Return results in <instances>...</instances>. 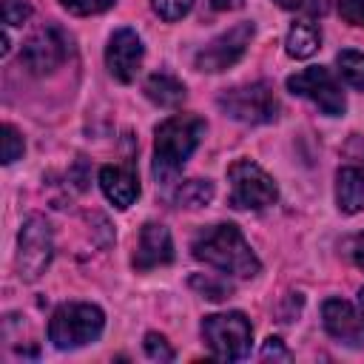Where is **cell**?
Here are the masks:
<instances>
[{"label": "cell", "instance_id": "cell-5", "mask_svg": "<svg viewBox=\"0 0 364 364\" xmlns=\"http://www.w3.org/2000/svg\"><path fill=\"white\" fill-rule=\"evenodd\" d=\"M216 105L222 108V114L245 125H262L279 117V100L267 82H247V85L225 88Z\"/></svg>", "mask_w": 364, "mask_h": 364}, {"label": "cell", "instance_id": "cell-21", "mask_svg": "<svg viewBox=\"0 0 364 364\" xmlns=\"http://www.w3.org/2000/svg\"><path fill=\"white\" fill-rule=\"evenodd\" d=\"M191 6H193V0H151V9H154L162 20H168V23L182 20V17L191 11Z\"/></svg>", "mask_w": 364, "mask_h": 364}, {"label": "cell", "instance_id": "cell-25", "mask_svg": "<svg viewBox=\"0 0 364 364\" xmlns=\"http://www.w3.org/2000/svg\"><path fill=\"white\" fill-rule=\"evenodd\" d=\"M145 353H148V358H154V361H173V347L165 341V336H159V333H148L145 336Z\"/></svg>", "mask_w": 364, "mask_h": 364}, {"label": "cell", "instance_id": "cell-10", "mask_svg": "<svg viewBox=\"0 0 364 364\" xmlns=\"http://www.w3.org/2000/svg\"><path fill=\"white\" fill-rule=\"evenodd\" d=\"M250 40H253V23H250V20L230 26L228 31H222L219 37H213V40L196 54V68H199V71H210V74L230 68V65L247 51Z\"/></svg>", "mask_w": 364, "mask_h": 364}, {"label": "cell", "instance_id": "cell-17", "mask_svg": "<svg viewBox=\"0 0 364 364\" xmlns=\"http://www.w3.org/2000/svg\"><path fill=\"white\" fill-rule=\"evenodd\" d=\"M284 46H287V54H290V57L307 60V57H313V54L318 51V46H321V28H318L316 23H310V20L293 23V28L287 31Z\"/></svg>", "mask_w": 364, "mask_h": 364}, {"label": "cell", "instance_id": "cell-15", "mask_svg": "<svg viewBox=\"0 0 364 364\" xmlns=\"http://www.w3.org/2000/svg\"><path fill=\"white\" fill-rule=\"evenodd\" d=\"M336 202L341 213H358L364 208V171L347 165L336 173Z\"/></svg>", "mask_w": 364, "mask_h": 364}, {"label": "cell", "instance_id": "cell-31", "mask_svg": "<svg viewBox=\"0 0 364 364\" xmlns=\"http://www.w3.org/2000/svg\"><path fill=\"white\" fill-rule=\"evenodd\" d=\"M353 256H355V264L364 270V233L355 239V247H353Z\"/></svg>", "mask_w": 364, "mask_h": 364}, {"label": "cell", "instance_id": "cell-18", "mask_svg": "<svg viewBox=\"0 0 364 364\" xmlns=\"http://www.w3.org/2000/svg\"><path fill=\"white\" fill-rule=\"evenodd\" d=\"M213 199V182L210 179H188L173 191V202L179 208H205Z\"/></svg>", "mask_w": 364, "mask_h": 364}, {"label": "cell", "instance_id": "cell-26", "mask_svg": "<svg viewBox=\"0 0 364 364\" xmlns=\"http://www.w3.org/2000/svg\"><path fill=\"white\" fill-rule=\"evenodd\" d=\"M0 14L6 26H23V20H28L31 9L23 0H0Z\"/></svg>", "mask_w": 364, "mask_h": 364}, {"label": "cell", "instance_id": "cell-6", "mask_svg": "<svg viewBox=\"0 0 364 364\" xmlns=\"http://www.w3.org/2000/svg\"><path fill=\"white\" fill-rule=\"evenodd\" d=\"M230 179V208L236 210H262L279 199L276 182L250 159H236L228 168Z\"/></svg>", "mask_w": 364, "mask_h": 364}, {"label": "cell", "instance_id": "cell-19", "mask_svg": "<svg viewBox=\"0 0 364 364\" xmlns=\"http://www.w3.org/2000/svg\"><path fill=\"white\" fill-rule=\"evenodd\" d=\"M336 65H338V74L344 77V82H350L353 88L364 91V54L361 51H338L336 57Z\"/></svg>", "mask_w": 364, "mask_h": 364}, {"label": "cell", "instance_id": "cell-30", "mask_svg": "<svg viewBox=\"0 0 364 364\" xmlns=\"http://www.w3.org/2000/svg\"><path fill=\"white\" fill-rule=\"evenodd\" d=\"M210 6H213L216 11H236V9L245 6V0H210Z\"/></svg>", "mask_w": 364, "mask_h": 364}, {"label": "cell", "instance_id": "cell-12", "mask_svg": "<svg viewBox=\"0 0 364 364\" xmlns=\"http://www.w3.org/2000/svg\"><path fill=\"white\" fill-rule=\"evenodd\" d=\"M173 262V242L165 225L156 222H145L139 230V242H136V253H134V267L136 270H151L159 264H171Z\"/></svg>", "mask_w": 364, "mask_h": 364}, {"label": "cell", "instance_id": "cell-4", "mask_svg": "<svg viewBox=\"0 0 364 364\" xmlns=\"http://www.w3.org/2000/svg\"><path fill=\"white\" fill-rule=\"evenodd\" d=\"M202 338L210 347L213 358L239 361V358H247V353H250L253 327H250L247 316L239 310L213 313V316L202 318Z\"/></svg>", "mask_w": 364, "mask_h": 364}, {"label": "cell", "instance_id": "cell-8", "mask_svg": "<svg viewBox=\"0 0 364 364\" xmlns=\"http://www.w3.org/2000/svg\"><path fill=\"white\" fill-rule=\"evenodd\" d=\"M287 91L310 100L327 117H341L344 108H347V100H344L341 85L336 82V77L324 65H310V68L287 77Z\"/></svg>", "mask_w": 364, "mask_h": 364}, {"label": "cell", "instance_id": "cell-28", "mask_svg": "<svg viewBox=\"0 0 364 364\" xmlns=\"http://www.w3.org/2000/svg\"><path fill=\"white\" fill-rule=\"evenodd\" d=\"M262 358H264V361H270V358H273V361H290L293 355H290V350L282 344V338H273V336H270V338L264 341V347H262Z\"/></svg>", "mask_w": 364, "mask_h": 364}, {"label": "cell", "instance_id": "cell-29", "mask_svg": "<svg viewBox=\"0 0 364 364\" xmlns=\"http://www.w3.org/2000/svg\"><path fill=\"white\" fill-rule=\"evenodd\" d=\"M344 154H347L350 159H355V162H364V136H353V139L347 142Z\"/></svg>", "mask_w": 364, "mask_h": 364}, {"label": "cell", "instance_id": "cell-20", "mask_svg": "<svg viewBox=\"0 0 364 364\" xmlns=\"http://www.w3.org/2000/svg\"><path fill=\"white\" fill-rule=\"evenodd\" d=\"M191 287L193 290H199L205 299H210V301H222V299H228L230 293H233V284L228 282V279H222V276H213V273H208V276H193L191 279Z\"/></svg>", "mask_w": 364, "mask_h": 364}, {"label": "cell", "instance_id": "cell-13", "mask_svg": "<svg viewBox=\"0 0 364 364\" xmlns=\"http://www.w3.org/2000/svg\"><path fill=\"white\" fill-rule=\"evenodd\" d=\"M321 321L333 338H338L350 347L361 344V338H364V318L344 299H327L321 304Z\"/></svg>", "mask_w": 364, "mask_h": 364}, {"label": "cell", "instance_id": "cell-7", "mask_svg": "<svg viewBox=\"0 0 364 364\" xmlns=\"http://www.w3.org/2000/svg\"><path fill=\"white\" fill-rule=\"evenodd\" d=\"M54 253V239H51V225L43 216H28L20 228L17 239V273L26 282H34L46 273L48 262Z\"/></svg>", "mask_w": 364, "mask_h": 364}, {"label": "cell", "instance_id": "cell-9", "mask_svg": "<svg viewBox=\"0 0 364 364\" xmlns=\"http://www.w3.org/2000/svg\"><path fill=\"white\" fill-rule=\"evenodd\" d=\"M68 54H71V37L60 26L48 23L23 43L20 60L31 74H51L68 60Z\"/></svg>", "mask_w": 364, "mask_h": 364}, {"label": "cell", "instance_id": "cell-22", "mask_svg": "<svg viewBox=\"0 0 364 364\" xmlns=\"http://www.w3.org/2000/svg\"><path fill=\"white\" fill-rule=\"evenodd\" d=\"M23 151H26V145H23V136H20V131L14 128V125H3V162L6 165H11L14 159H20L23 156Z\"/></svg>", "mask_w": 364, "mask_h": 364}, {"label": "cell", "instance_id": "cell-23", "mask_svg": "<svg viewBox=\"0 0 364 364\" xmlns=\"http://www.w3.org/2000/svg\"><path fill=\"white\" fill-rule=\"evenodd\" d=\"M273 3H279V6L287 9V11L307 14V17H321V14H327V9H330V0H273Z\"/></svg>", "mask_w": 364, "mask_h": 364}, {"label": "cell", "instance_id": "cell-1", "mask_svg": "<svg viewBox=\"0 0 364 364\" xmlns=\"http://www.w3.org/2000/svg\"><path fill=\"white\" fill-rule=\"evenodd\" d=\"M191 253H193V259H199L228 276H239V279H250L262 267L256 253L245 242L242 230L230 222L210 225V228L199 230L191 242Z\"/></svg>", "mask_w": 364, "mask_h": 364}, {"label": "cell", "instance_id": "cell-27", "mask_svg": "<svg viewBox=\"0 0 364 364\" xmlns=\"http://www.w3.org/2000/svg\"><path fill=\"white\" fill-rule=\"evenodd\" d=\"M338 14L350 26L364 28V0H338Z\"/></svg>", "mask_w": 364, "mask_h": 364}, {"label": "cell", "instance_id": "cell-32", "mask_svg": "<svg viewBox=\"0 0 364 364\" xmlns=\"http://www.w3.org/2000/svg\"><path fill=\"white\" fill-rule=\"evenodd\" d=\"M358 307H361V318H364V287L358 290Z\"/></svg>", "mask_w": 364, "mask_h": 364}, {"label": "cell", "instance_id": "cell-16", "mask_svg": "<svg viewBox=\"0 0 364 364\" xmlns=\"http://www.w3.org/2000/svg\"><path fill=\"white\" fill-rule=\"evenodd\" d=\"M145 97H148L154 105H159V108H176V105L185 102V85H182L173 74L156 71V74H151L148 82H145Z\"/></svg>", "mask_w": 364, "mask_h": 364}, {"label": "cell", "instance_id": "cell-2", "mask_svg": "<svg viewBox=\"0 0 364 364\" xmlns=\"http://www.w3.org/2000/svg\"><path fill=\"white\" fill-rule=\"evenodd\" d=\"M205 136V119L196 114H173L156 125L154 139V176L156 182L168 185L185 168L191 154L199 148Z\"/></svg>", "mask_w": 364, "mask_h": 364}, {"label": "cell", "instance_id": "cell-14", "mask_svg": "<svg viewBox=\"0 0 364 364\" xmlns=\"http://www.w3.org/2000/svg\"><path fill=\"white\" fill-rule=\"evenodd\" d=\"M100 188L105 199L119 210L131 208L139 196V179L131 165H105L100 171Z\"/></svg>", "mask_w": 364, "mask_h": 364}, {"label": "cell", "instance_id": "cell-3", "mask_svg": "<svg viewBox=\"0 0 364 364\" xmlns=\"http://www.w3.org/2000/svg\"><path fill=\"white\" fill-rule=\"evenodd\" d=\"M102 327H105V316H102V310L97 304L68 301V304H60L51 313L48 341L57 350H77L82 344L97 341Z\"/></svg>", "mask_w": 364, "mask_h": 364}, {"label": "cell", "instance_id": "cell-11", "mask_svg": "<svg viewBox=\"0 0 364 364\" xmlns=\"http://www.w3.org/2000/svg\"><path fill=\"white\" fill-rule=\"evenodd\" d=\"M142 40L134 28H117L105 46V65L119 82H131L142 65Z\"/></svg>", "mask_w": 364, "mask_h": 364}, {"label": "cell", "instance_id": "cell-24", "mask_svg": "<svg viewBox=\"0 0 364 364\" xmlns=\"http://www.w3.org/2000/svg\"><path fill=\"white\" fill-rule=\"evenodd\" d=\"M63 9H68L71 14L77 17H88V14H100V11H108L117 0H60Z\"/></svg>", "mask_w": 364, "mask_h": 364}]
</instances>
